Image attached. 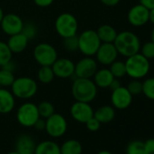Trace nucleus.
<instances>
[{
  "instance_id": "f257e3e1",
  "label": "nucleus",
  "mask_w": 154,
  "mask_h": 154,
  "mask_svg": "<svg viewBox=\"0 0 154 154\" xmlns=\"http://www.w3.org/2000/svg\"><path fill=\"white\" fill-rule=\"evenodd\" d=\"M71 92L75 101L91 103L97 96L98 87L91 78H75Z\"/></svg>"
},
{
  "instance_id": "f03ea898",
  "label": "nucleus",
  "mask_w": 154,
  "mask_h": 154,
  "mask_svg": "<svg viewBox=\"0 0 154 154\" xmlns=\"http://www.w3.org/2000/svg\"><path fill=\"white\" fill-rule=\"evenodd\" d=\"M113 45L118 54L122 56L129 57L140 53V42L137 35L130 31H122L117 34Z\"/></svg>"
},
{
  "instance_id": "7ed1b4c3",
  "label": "nucleus",
  "mask_w": 154,
  "mask_h": 154,
  "mask_svg": "<svg viewBox=\"0 0 154 154\" xmlns=\"http://www.w3.org/2000/svg\"><path fill=\"white\" fill-rule=\"evenodd\" d=\"M126 74L132 79H141L149 71V60L145 58L140 53L127 57L125 61Z\"/></svg>"
},
{
  "instance_id": "20e7f679",
  "label": "nucleus",
  "mask_w": 154,
  "mask_h": 154,
  "mask_svg": "<svg viewBox=\"0 0 154 154\" xmlns=\"http://www.w3.org/2000/svg\"><path fill=\"white\" fill-rule=\"evenodd\" d=\"M38 90L35 80L28 76H21L16 78L11 85V92L16 98L27 100L34 97Z\"/></svg>"
},
{
  "instance_id": "39448f33",
  "label": "nucleus",
  "mask_w": 154,
  "mask_h": 154,
  "mask_svg": "<svg viewBox=\"0 0 154 154\" xmlns=\"http://www.w3.org/2000/svg\"><path fill=\"white\" fill-rule=\"evenodd\" d=\"M102 42L95 30H85L78 35V51L85 56L95 55Z\"/></svg>"
},
{
  "instance_id": "423d86ee",
  "label": "nucleus",
  "mask_w": 154,
  "mask_h": 154,
  "mask_svg": "<svg viewBox=\"0 0 154 154\" xmlns=\"http://www.w3.org/2000/svg\"><path fill=\"white\" fill-rule=\"evenodd\" d=\"M56 33L63 39L77 35L78 21L71 13H63L59 15L54 23Z\"/></svg>"
},
{
  "instance_id": "0eeeda50",
  "label": "nucleus",
  "mask_w": 154,
  "mask_h": 154,
  "mask_svg": "<svg viewBox=\"0 0 154 154\" xmlns=\"http://www.w3.org/2000/svg\"><path fill=\"white\" fill-rule=\"evenodd\" d=\"M34 59L41 66H52L58 58V54L54 46L48 43L38 44L33 52Z\"/></svg>"
},
{
  "instance_id": "6e6552de",
  "label": "nucleus",
  "mask_w": 154,
  "mask_h": 154,
  "mask_svg": "<svg viewBox=\"0 0 154 154\" xmlns=\"http://www.w3.org/2000/svg\"><path fill=\"white\" fill-rule=\"evenodd\" d=\"M40 118L37 105L34 103L26 102L19 106L17 112V120L24 127H34L35 122Z\"/></svg>"
},
{
  "instance_id": "1a4fd4ad",
  "label": "nucleus",
  "mask_w": 154,
  "mask_h": 154,
  "mask_svg": "<svg viewBox=\"0 0 154 154\" xmlns=\"http://www.w3.org/2000/svg\"><path fill=\"white\" fill-rule=\"evenodd\" d=\"M45 131L52 138H59L67 131L66 119L60 113H54L45 119Z\"/></svg>"
},
{
  "instance_id": "9d476101",
  "label": "nucleus",
  "mask_w": 154,
  "mask_h": 154,
  "mask_svg": "<svg viewBox=\"0 0 154 154\" xmlns=\"http://www.w3.org/2000/svg\"><path fill=\"white\" fill-rule=\"evenodd\" d=\"M98 70L97 61L92 56H85L75 63V78H92Z\"/></svg>"
},
{
  "instance_id": "9b49d317",
  "label": "nucleus",
  "mask_w": 154,
  "mask_h": 154,
  "mask_svg": "<svg viewBox=\"0 0 154 154\" xmlns=\"http://www.w3.org/2000/svg\"><path fill=\"white\" fill-rule=\"evenodd\" d=\"M94 111L90 103L75 101L70 108L72 118L80 123H85L88 120L94 117Z\"/></svg>"
},
{
  "instance_id": "f8f14e48",
  "label": "nucleus",
  "mask_w": 154,
  "mask_h": 154,
  "mask_svg": "<svg viewBox=\"0 0 154 154\" xmlns=\"http://www.w3.org/2000/svg\"><path fill=\"white\" fill-rule=\"evenodd\" d=\"M24 24L25 23L23 22L22 18L18 15L14 13H9L4 15L2 21L0 23V26H1L2 31L6 35L11 36L16 34L21 33Z\"/></svg>"
},
{
  "instance_id": "ddd939ff",
  "label": "nucleus",
  "mask_w": 154,
  "mask_h": 154,
  "mask_svg": "<svg viewBox=\"0 0 154 154\" xmlns=\"http://www.w3.org/2000/svg\"><path fill=\"white\" fill-rule=\"evenodd\" d=\"M75 63L69 58H57L53 63L52 69L54 71V76L61 79L71 78L74 75Z\"/></svg>"
},
{
  "instance_id": "4468645a",
  "label": "nucleus",
  "mask_w": 154,
  "mask_h": 154,
  "mask_svg": "<svg viewBox=\"0 0 154 154\" xmlns=\"http://www.w3.org/2000/svg\"><path fill=\"white\" fill-rule=\"evenodd\" d=\"M111 102L114 109L125 110L131 104L132 95L126 87L121 86L112 91Z\"/></svg>"
},
{
  "instance_id": "2eb2a0df",
  "label": "nucleus",
  "mask_w": 154,
  "mask_h": 154,
  "mask_svg": "<svg viewBox=\"0 0 154 154\" xmlns=\"http://www.w3.org/2000/svg\"><path fill=\"white\" fill-rule=\"evenodd\" d=\"M118 54H119L113 43H102L95 54V56L96 61L101 64L110 65L117 59Z\"/></svg>"
},
{
  "instance_id": "dca6fc26",
  "label": "nucleus",
  "mask_w": 154,
  "mask_h": 154,
  "mask_svg": "<svg viewBox=\"0 0 154 154\" xmlns=\"http://www.w3.org/2000/svg\"><path fill=\"white\" fill-rule=\"evenodd\" d=\"M149 10L144 6L138 4L133 6L128 12V21L133 26H142L149 22Z\"/></svg>"
},
{
  "instance_id": "f3484780",
  "label": "nucleus",
  "mask_w": 154,
  "mask_h": 154,
  "mask_svg": "<svg viewBox=\"0 0 154 154\" xmlns=\"http://www.w3.org/2000/svg\"><path fill=\"white\" fill-rule=\"evenodd\" d=\"M36 143L29 134H21L16 141V151L19 154H34Z\"/></svg>"
},
{
  "instance_id": "a211bd4d",
  "label": "nucleus",
  "mask_w": 154,
  "mask_h": 154,
  "mask_svg": "<svg viewBox=\"0 0 154 154\" xmlns=\"http://www.w3.org/2000/svg\"><path fill=\"white\" fill-rule=\"evenodd\" d=\"M16 106V97L11 91L0 87V113H10Z\"/></svg>"
},
{
  "instance_id": "6ab92c4d",
  "label": "nucleus",
  "mask_w": 154,
  "mask_h": 154,
  "mask_svg": "<svg viewBox=\"0 0 154 154\" xmlns=\"http://www.w3.org/2000/svg\"><path fill=\"white\" fill-rule=\"evenodd\" d=\"M28 42L29 40L22 33H18L9 36L7 44L13 54H21L27 47Z\"/></svg>"
},
{
  "instance_id": "aec40b11",
  "label": "nucleus",
  "mask_w": 154,
  "mask_h": 154,
  "mask_svg": "<svg viewBox=\"0 0 154 154\" xmlns=\"http://www.w3.org/2000/svg\"><path fill=\"white\" fill-rule=\"evenodd\" d=\"M114 79L113 75L112 74L111 71L107 68H103L97 70L94 75V82L98 88H109L111 83Z\"/></svg>"
},
{
  "instance_id": "412c9836",
  "label": "nucleus",
  "mask_w": 154,
  "mask_h": 154,
  "mask_svg": "<svg viewBox=\"0 0 154 154\" xmlns=\"http://www.w3.org/2000/svg\"><path fill=\"white\" fill-rule=\"evenodd\" d=\"M94 117L101 123H109L115 117V109L110 105H103L94 112Z\"/></svg>"
},
{
  "instance_id": "4be33fe9",
  "label": "nucleus",
  "mask_w": 154,
  "mask_h": 154,
  "mask_svg": "<svg viewBox=\"0 0 154 154\" xmlns=\"http://www.w3.org/2000/svg\"><path fill=\"white\" fill-rule=\"evenodd\" d=\"M34 154H61L60 146L53 140H43L36 144Z\"/></svg>"
},
{
  "instance_id": "5701e85b",
  "label": "nucleus",
  "mask_w": 154,
  "mask_h": 154,
  "mask_svg": "<svg viewBox=\"0 0 154 154\" xmlns=\"http://www.w3.org/2000/svg\"><path fill=\"white\" fill-rule=\"evenodd\" d=\"M96 33L102 43H113L118 34L115 28L110 25H102L98 27Z\"/></svg>"
},
{
  "instance_id": "b1692460",
  "label": "nucleus",
  "mask_w": 154,
  "mask_h": 154,
  "mask_svg": "<svg viewBox=\"0 0 154 154\" xmlns=\"http://www.w3.org/2000/svg\"><path fill=\"white\" fill-rule=\"evenodd\" d=\"M60 150L61 154H82L83 146L79 140L70 139L60 146Z\"/></svg>"
},
{
  "instance_id": "393cba45",
  "label": "nucleus",
  "mask_w": 154,
  "mask_h": 154,
  "mask_svg": "<svg viewBox=\"0 0 154 154\" xmlns=\"http://www.w3.org/2000/svg\"><path fill=\"white\" fill-rule=\"evenodd\" d=\"M54 73L52 69V66H41L37 72L38 81L42 84L47 85L54 81Z\"/></svg>"
},
{
  "instance_id": "a878e982",
  "label": "nucleus",
  "mask_w": 154,
  "mask_h": 154,
  "mask_svg": "<svg viewBox=\"0 0 154 154\" xmlns=\"http://www.w3.org/2000/svg\"><path fill=\"white\" fill-rule=\"evenodd\" d=\"M16 79L14 72L6 70L1 68L0 69V86L3 88L11 87L14 81Z\"/></svg>"
},
{
  "instance_id": "bb28decb",
  "label": "nucleus",
  "mask_w": 154,
  "mask_h": 154,
  "mask_svg": "<svg viewBox=\"0 0 154 154\" xmlns=\"http://www.w3.org/2000/svg\"><path fill=\"white\" fill-rule=\"evenodd\" d=\"M126 154H148L144 148L143 141L134 140L128 143L126 147Z\"/></svg>"
},
{
  "instance_id": "cd10ccee",
  "label": "nucleus",
  "mask_w": 154,
  "mask_h": 154,
  "mask_svg": "<svg viewBox=\"0 0 154 154\" xmlns=\"http://www.w3.org/2000/svg\"><path fill=\"white\" fill-rule=\"evenodd\" d=\"M109 70L111 71L112 74L113 75L114 78H122L126 75V67H125V63L122 61H117L115 60L113 63L110 64Z\"/></svg>"
},
{
  "instance_id": "c85d7f7f",
  "label": "nucleus",
  "mask_w": 154,
  "mask_h": 154,
  "mask_svg": "<svg viewBox=\"0 0 154 154\" xmlns=\"http://www.w3.org/2000/svg\"><path fill=\"white\" fill-rule=\"evenodd\" d=\"M37 109H38L40 117L44 118V119H47L48 117H50L52 114L54 113V107L52 104V103H50L48 101L41 102L37 105Z\"/></svg>"
},
{
  "instance_id": "c756f323",
  "label": "nucleus",
  "mask_w": 154,
  "mask_h": 154,
  "mask_svg": "<svg viewBox=\"0 0 154 154\" xmlns=\"http://www.w3.org/2000/svg\"><path fill=\"white\" fill-rule=\"evenodd\" d=\"M13 53L8 47V44L0 41V67L12 60Z\"/></svg>"
},
{
  "instance_id": "7c9ffc66",
  "label": "nucleus",
  "mask_w": 154,
  "mask_h": 154,
  "mask_svg": "<svg viewBox=\"0 0 154 154\" xmlns=\"http://www.w3.org/2000/svg\"><path fill=\"white\" fill-rule=\"evenodd\" d=\"M142 94L148 99L154 101V78H148L142 83Z\"/></svg>"
},
{
  "instance_id": "2f4dec72",
  "label": "nucleus",
  "mask_w": 154,
  "mask_h": 154,
  "mask_svg": "<svg viewBox=\"0 0 154 154\" xmlns=\"http://www.w3.org/2000/svg\"><path fill=\"white\" fill-rule=\"evenodd\" d=\"M63 48L70 53L78 51V35H76L73 36L63 38Z\"/></svg>"
},
{
  "instance_id": "473e14b6",
  "label": "nucleus",
  "mask_w": 154,
  "mask_h": 154,
  "mask_svg": "<svg viewBox=\"0 0 154 154\" xmlns=\"http://www.w3.org/2000/svg\"><path fill=\"white\" fill-rule=\"evenodd\" d=\"M21 33L30 41V40H33L35 38V36L37 35V28L33 23L24 24Z\"/></svg>"
},
{
  "instance_id": "72a5a7b5",
  "label": "nucleus",
  "mask_w": 154,
  "mask_h": 154,
  "mask_svg": "<svg viewBox=\"0 0 154 154\" xmlns=\"http://www.w3.org/2000/svg\"><path fill=\"white\" fill-rule=\"evenodd\" d=\"M140 53L148 60L153 59L154 58V43L152 41L146 42L145 44H143L142 46H140Z\"/></svg>"
},
{
  "instance_id": "f704fd0d",
  "label": "nucleus",
  "mask_w": 154,
  "mask_h": 154,
  "mask_svg": "<svg viewBox=\"0 0 154 154\" xmlns=\"http://www.w3.org/2000/svg\"><path fill=\"white\" fill-rule=\"evenodd\" d=\"M126 88L132 96L138 95L142 93V83L139 81V79H133L131 82L128 84V86Z\"/></svg>"
},
{
  "instance_id": "c9c22d12",
  "label": "nucleus",
  "mask_w": 154,
  "mask_h": 154,
  "mask_svg": "<svg viewBox=\"0 0 154 154\" xmlns=\"http://www.w3.org/2000/svg\"><path fill=\"white\" fill-rule=\"evenodd\" d=\"M87 130H89L90 131H97L100 128H101V122L94 117H92L90 120H88L85 123Z\"/></svg>"
},
{
  "instance_id": "e433bc0d",
  "label": "nucleus",
  "mask_w": 154,
  "mask_h": 154,
  "mask_svg": "<svg viewBox=\"0 0 154 154\" xmlns=\"http://www.w3.org/2000/svg\"><path fill=\"white\" fill-rule=\"evenodd\" d=\"M143 144H144V148H145L146 151L148 152V154L154 153V139L153 138L146 140L145 141H143Z\"/></svg>"
},
{
  "instance_id": "4c0bfd02",
  "label": "nucleus",
  "mask_w": 154,
  "mask_h": 154,
  "mask_svg": "<svg viewBox=\"0 0 154 154\" xmlns=\"http://www.w3.org/2000/svg\"><path fill=\"white\" fill-rule=\"evenodd\" d=\"M34 3L39 8H47L54 3V0H34Z\"/></svg>"
},
{
  "instance_id": "58836bf2",
  "label": "nucleus",
  "mask_w": 154,
  "mask_h": 154,
  "mask_svg": "<svg viewBox=\"0 0 154 154\" xmlns=\"http://www.w3.org/2000/svg\"><path fill=\"white\" fill-rule=\"evenodd\" d=\"M34 127H35V129L37 130V131H44V130L45 129V119L40 117V118L35 122Z\"/></svg>"
},
{
  "instance_id": "ea45409f",
  "label": "nucleus",
  "mask_w": 154,
  "mask_h": 154,
  "mask_svg": "<svg viewBox=\"0 0 154 154\" xmlns=\"http://www.w3.org/2000/svg\"><path fill=\"white\" fill-rule=\"evenodd\" d=\"M140 4L144 6L149 10L154 8V0H140Z\"/></svg>"
},
{
  "instance_id": "a19ab883",
  "label": "nucleus",
  "mask_w": 154,
  "mask_h": 154,
  "mask_svg": "<svg viewBox=\"0 0 154 154\" xmlns=\"http://www.w3.org/2000/svg\"><path fill=\"white\" fill-rule=\"evenodd\" d=\"M101 3L107 7H115L120 3L121 0H100Z\"/></svg>"
},
{
  "instance_id": "79ce46f5",
  "label": "nucleus",
  "mask_w": 154,
  "mask_h": 154,
  "mask_svg": "<svg viewBox=\"0 0 154 154\" xmlns=\"http://www.w3.org/2000/svg\"><path fill=\"white\" fill-rule=\"evenodd\" d=\"M0 68H3V69L8 70V71H11V72H15L17 66H16V64L12 62V60H11V61H9L8 63H7L6 64H4L3 66H1Z\"/></svg>"
},
{
  "instance_id": "37998d69",
  "label": "nucleus",
  "mask_w": 154,
  "mask_h": 154,
  "mask_svg": "<svg viewBox=\"0 0 154 154\" xmlns=\"http://www.w3.org/2000/svg\"><path fill=\"white\" fill-rule=\"evenodd\" d=\"M121 86H122V85H121V82L119 81V79H118V78H114V79L112 80V82L111 83L109 88H110L112 91H113V90H115V89H117V88H119V87H121Z\"/></svg>"
},
{
  "instance_id": "c03bdc74",
  "label": "nucleus",
  "mask_w": 154,
  "mask_h": 154,
  "mask_svg": "<svg viewBox=\"0 0 154 154\" xmlns=\"http://www.w3.org/2000/svg\"><path fill=\"white\" fill-rule=\"evenodd\" d=\"M149 21L154 25V8L150 9L149 10Z\"/></svg>"
},
{
  "instance_id": "a18cd8bd",
  "label": "nucleus",
  "mask_w": 154,
  "mask_h": 154,
  "mask_svg": "<svg viewBox=\"0 0 154 154\" xmlns=\"http://www.w3.org/2000/svg\"><path fill=\"white\" fill-rule=\"evenodd\" d=\"M97 154H112L111 151H109V150H106V149H103V150H101V151H99Z\"/></svg>"
},
{
  "instance_id": "49530a36",
  "label": "nucleus",
  "mask_w": 154,
  "mask_h": 154,
  "mask_svg": "<svg viewBox=\"0 0 154 154\" xmlns=\"http://www.w3.org/2000/svg\"><path fill=\"white\" fill-rule=\"evenodd\" d=\"M4 12H3V9L1 8V7H0V23H1V21H2V18H3V17H4Z\"/></svg>"
},
{
  "instance_id": "de8ad7c7",
  "label": "nucleus",
  "mask_w": 154,
  "mask_h": 154,
  "mask_svg": "<svg viewBox=\"0 0 154 154\" xmlns=\"http://www.w3.org/2000/svg\"><path fill=\"white\" fill-rule=\"evenodd\" d=\"M151 41L154 43V28L152 30V33H151Z\"/></svg>"
},
{
  "instance_id": "09e8293b",
  "label": "nucleus",
  "mask_w": 154,
  "mask_h": 154,
  "mask_svg": "<svg viewBox=\"0 0 154 154\" xmlns=\"http://www.w3.org/2000/svg\"><path fill=\"white\" fill-rule=\"evenodd\" d=\"M8 154H19L17 151H16V150H14V151H10V152H8Z\"/></svg>"
},
{
  "instance_id": "8fccbe9b",
  "label": "nucleus",
  "mask_w": 154,
  "mask_h": 154,
  "mask_svg": "<svg viewBox=\"0 0 154 154\" xmlns=\"http://www.w3.org/2000/svg\"><path fill=\"white\" fill-rule=\"evenodd\" d=\"M149 154H154V153H149Z\"/></svg>"
},
{
  "instance_id": "3c124183",
  "label": "nucleus",
  "mask_w": 154,
  "mask_h": 154,
  "mask_svg": "<svg viewBox=\"0 0 154 154\" xmlns=\"http://www.w3.org/2000/svg\"><path fill=\"white\" fill-rule=\"evenodd\" d=\"M0 87H1V86H0Z\"/></svg>"
}]
</instances>
